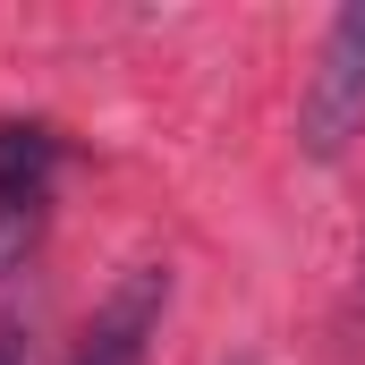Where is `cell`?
<instances>
[{"instance_id": "cell-5", "label": "cell", "mask_w": 365, "mask_h": 365, "mask_svg": "<svg viewBox=\"0 0 365 365\" xmlns=\"http://www.w3.org/2000/svg\"><path fill=\"white\" fill-rule=\"evenodd\" d=\"M0 365H26V331L17 323H0Z\"/></svg>"}, {"instance_id": "cell-4", "label": "cell", "mask_w": 365, "mask_h": 365, "mask_svg": "<svg viewBox=\"0 0 365 365\" xmlns=\"http://www.w3.org/2000/svg\"><path fill=\"white\" fill-rule=\"evenodd\" d=\"M34 238H43V212H9V204H0V280H9V272H26Z\"/></svg>"}, {"instance_id": "cell-2", "label": "cell", "mask_w": 365, "mask_h": 365, "mask_svg": "<svg viewBox=\"0 0 365 365\" xmlns=\"http://www.w3.org/2000/svg\"><path fill=\"white\" fill-rule=\"evenodd\" d=\"M162 314H170V264H136L102 306H93L86 340L68 349V365H145L162 340Z\"/></svg>"}, {"instance_id": "cell-1", "label": "cell", "mask_w": 365, "mask_h": 365, "mask_svg": "<svg viewBox=\"0 0 365 365\" xmlns=\"http://www.w3.org/2000/svg\"><path fill=\"white\" fill-rule=\"evenodd\" d=\"M357 136H365V0L323 26L314 77L297 93V145H306V162H340Z\"/></svg>"}, {"instance_id": "cell-3", "label": "cell", "mask_w": 365, "mask_h": 365, "mask_svg": "<svg viewBox=\"0 0 365 365\" xmlns=\"http://www.w3.org/2000/svg\"><path fill=\"white\" fill-rule=\"evenodd\" d=\"M51 179H60V136L43 119H0V204L51 212Z\"/></svg>"}]
</instances>
